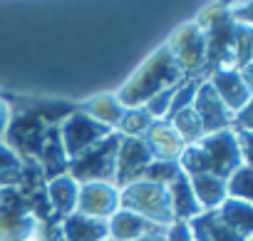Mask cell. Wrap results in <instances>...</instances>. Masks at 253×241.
<instances>
[{"mask_svg":"<svg viewBox=\"0 0 253 241\" xmlns=\"http://www.w3.org/2000/svg\"><path fill=\"white\" fill-rule=\"evenodd\" d=\"M179 169L186 177L213 174L218 179H228L238 167H243V154L238 147V137L233 130L204 135L199 142L186 145L176 159Z\"/></svg>","mask_w":253,"mask_h":241,"instance_id":"1","label":"cell"},{"mask_svg":"<svg viewBox=\"0 0 253 241\" xmlns=\"http://www.w3.org/2000/svg\"><path fill=\"white\" fill-rule=\"evenodd\" d=\"M184 80L181 70L176 67L169 48H162L157 55H152L139 70L137 75L126 82L119 95H117V102L124 107V109H132V107H142L147 104L154 95L179 85Z\"/></svg>","mask_w":253,"mask_h":241,"instance_id":"2","label":"cell"},{"mask_svg":"<svg viewBox=\"0 0 253 241\" xmlns=\"http://www.w3.org/2000/svg\"><path fill=\"white\" fill-rule=\"evenodd\" d=\"M119 132H109L94 147L75 157L67 167V174L77 184H112L114 187V169H117V149H119Z\"/></svg>","mask_w":253,"mask_h":241,"instance_id":"3","label":"cell"},{"mask_svg":"<svg viewBox=\"0 0 253 241\" xmlns=\"http://www.w3.org/2000/svg\"><path fill=\"white\" fill-rule=\"evenodd\" d=\"M119 209H126L147 221H152L154 226H171L174 224V214L169 206V194L167 187L152 184V182H134L129 187L119 189Z\"/></svg>","mask_w":253,"mask_h":241,"instance_id":"4","label":"cell"},{"mask_svg":"<svg viewBox=\"0 0 253 241\" xmlns=\"http://www.w3.org/2000/svg\"><path fill=\"white\" fill-rule=\"evenodd\" d=\"M50 127L52 125L45 119V109H20L13 119H8V127H5V135L10 142L8 147L15 154L20 152L25 159L35 162Z\"/></svg>","mask_w":253,"mask_h":241,"instance_id":"5","label":"cell"},{"mask_svg":"<svg viewBox=\"0 0 253 241\" xmlns=\"http://www.w3.org/2000/svg\"><path fill=\"white\" fill-rule=\"evenodd\" d=\"M112 130L99 125L97 119H92L89 114H84L82 109H75L72 114L65 117V122L60 127V140L65 147L67 159L72 162L75 157H80L82 152H87L89 147H94L99 140H104Z\"/></svg>","mask_w":253,"mask_h":241,"instance_id":"6","label":"cell"},{"mask_svg":"<svg viewBox=\"0 0 253 241\" xmlns=\"http://www.w3.org/2000/svg\"><path fill=\"white\" fill-rule=\"evenodd\" d=\"M167 48L184 77H199V72L206 67V38L199 23L184 25Z\"/></svg>","mask_w":253,"mask_h":241,"instance_id":"7","label":"cell"},{"mask_svg":"<svg viewBox=\"0 0 253 241\" xmlns=\"http://www.w3.org/2000/svg\"><path fill=\"white\" fill-rule=\"evenodd\" d=\"M152 152L142 137H122L117 149V169H114V187L124 189L142 179L144 169L152 164Z\"/></svg>","mask_w":253,"mask_h":241,"instance_id":"8","label":"cell"},{"mask_svg":"<svg viewBox=\"0 0 253 241\" xmlns=\"http://www.w3.org/2000/svg\"><path fill=\"white\" fill-rule=\"evenodd\" d=\"M194 112L201 119L204 135H213V132H223L233 127V112L226 109V104L218 99V95L213 92V87L209 85V80H204L196 90V97L191 102Z\"/></svg>","mask_w":253,"mask_h":241,"instance_id":"9","label":"cell"},{"mask_svg":"<svg viewBox=\"0 0 253 241\" xmlns=\"http://www.w3.org/2000/svg\"><path fill=\"white\" fill-rule=\"evenodd\" d=\"M209 85L233 114L251 104V85L241 77L238 70H213L209 75Z\"/></svg>","mask_w":253,"mask_h":241,"instance_id":"10","label":"cell"},{"mask_svg":"<svg viewBox=\"0 0 253 241\" xmlns=\"http://www.w3.org/2000/svg\"><path fill=\"white\" fill-rule=\"evenodd\" d=\"M119 209V189L112 184H82L80 187V196H77V211L92 219H102L112 216Z\"/></svg>","mask_w":253,"mask_h":241,"instance_id":"11","label":"cell"},{"mask_svg":"<svg viewBox=\"0 0 253 241\" xmlns=\"http://www.w3.org/2000/svg\"><path fill=\"white\" fill-rule=\"evenodd\" d=\"M191 239L194 241H251L246 236H241L238 231H233L218 214V209H206L201 214H196L191 221H186Z\"/></svg>","mask_w":253,"mask_h":241,"instance_id":"12","label":"cell"},{"mask_svg":"<svg viewBox=\"0 0 253 241\" xmlns=\"http://www.w3.org/2000/svg\"><path fill=\"white\" fill-rule=\"evenodd\" d=\"M144 145L149 147L152 157L154 159H164V162H176L181 149L186 147L179 135L174 132V127L169 122H164V119H159V122H152V127L147 130V135L142 137Z\"/></svg>","mask_w":253,"mask_h":241,"instance_id":"13","label":"cell"},{"mask_svg":"<svg viewBox=\"0 0 253 241\" xmlns=\"http://www.w3.org/2000/svg\"><path fill=\"white\" fill-rule=\"evenodd\" d=\"M167 194H169V206L174 214V221H191L196 214H201V206L194 196L191 182L184 172H179L169 184H167Z\"/></svg>","mask_w":253,"mask_h":241,"instance_id":"14","label":"cell"},{"mask_svg":"<svg viewBox=\"0 0 253 241\" xmlns=\"http://www.w3.org/2000/svg\"><path fill=\"white\" fill-rule=\"evenodd\" d=\"M159 226H154L152 221L126 211V209H117L112 216H109V224H107V239L109 241H134L149 231H154Z\"/></svg>","mask_w":253,"mask_h":241,"instance_id":"15","label":"cell"},{"mask_svg":"<svg viewBox=\"0 0 253 241\" xmlns=\"http://www.w3.org/2000/svg\"><path fill=\"white\" fill-rule=\"evenodd\" d=\"M47 201H50V209L55 216H70L77 211V196H80V184L70 177V174H62V177H55L52 182H47Z\"/></svg>","mask_w":253,"mask_h":241,"instance_id":"16","label":"cell"},{"mask_svg":"<svg viewBox=\"0 0 253 241\" xmlns=\"http://www.w3.org/2000/svg\"><path fill=\"white\" fill-rule=\"evenodd\" d=\"M60 234L65 241H104L107 239V221L75 211V214L62 219Z\"/></svg>","mask_w":253,"mask_h":241,"instance_id":"17","label":"cell"},{"mask_svg":"<svg viewBox=\"0 0 253 241\" xmlns=\"http://www.w3.org/2000/svg\"><path fill=\"white\" fill-rule=\"evenodd\" d=\"M189 182L201 211L218 209L221 201L226 199V179H218L213 174H196V177H189Z\"/></svg>","mask_w":253,"mask_h":241,"instance_id":"18","label":"cell"},{"mask_svg":"<svg viewBox=\"0 0 253 241\" xmlns=\"http://www.w3.org/2000/svg\"><path fill=\"white\" fill-rule=\"evenodd\" d=\"M218 214L221 219L233 229L238 231L241 236L251 239V229H253V209H251V201H238V199H223L221 206H218Z\"/></svg>","mask_w":253,"mask_h":241,"instance_id":"19","label":"cell"},{"mask_svg":"<svg viewBox=\"0 0 253 241\" xmlns=\"http://www.w3.org/2000/svg\"><path fill=\"white\" fill-rule=\"evenodd\" d=\"M164 122H167V119H164ZM169 125L174 127V132L179 135V140H181L184 145H194V142H199V140L204 137L201 119H199V114L194 112V107H186V109H181L179 114H174V117L169 119Z\"/></svg>","mask_w":253,"mask_h":241,"instance_id":"20","label":"cell"},{"mask_svg":"<svg viewBox=\"0 0 253 241\" xmlns=\"http://www.w3.org/2000/svg\"><path fill=\"white\" fill-rule=\"evenodd\" d=\"M152 122L154 119L144 112V107H132V109H124L117 127H119L122 137H142V135H147Z\"/></svg>","mask_w":253,"mask_h":241,"instance_id":"21","label":"cell"},{"mask_svg":"<svg viewBox=\"0 0 253 241\" xmlns=\"http://www.w3.org/2000/svg\"><path fill=\"white\" fill-rule=\"evenodd\" d=\"M226 196H228V199H238V201H251V196H253L251 164L238 167V169L226 179Z\"/></svg>","mask_w":253,"mask_h":241,"instance_id":"22","label":"cell"},{"mask_svg":"<svg viewBox=\"0 0 253 241\" xmlns=\"http://www.w3.org/2000/svg\"><path fill=\"white\" fill-rule=\"evenodd\" d=\"M179 164L176 162H164V159H152V164L144 169L142 174V182H152V184H159V187H167L176 174H179Z\"/></svg>","mask_w":253,"mask_h":241,"instance_id":"23","label":"cell"},{"mask_svg":"<svg viewBox=\"0 0 253 241\" xmlns=\"http://www.w3.org/2000/svg\"><path fill=\"white\" fill-rule=\"evenodd\" d=\"M20 167H23L20 157L8 145L0 142V172H10V169H20Z\"/></svg>","mask_w":253,"mask_h":241,"instance_id":"24","label":"cell"},{"mask_svg":"<svg viewBox=\"0 0 253 241\" xmlns=\"http://www.w3.org/2000/svg\"><path fill=\"white\" fill-rule=\"evenodd\" d=\"M164 241H194V239H191V231H189L186 221H174L171 226H167Z\"/></svg>","mask_w":253,"mask_h":241,"instance_id":"25","label":"cell"},{"mask_svg":"<svg viewBox=\"0 0 253 241\" xmlns=\"http://www.w3.org/2000/svg\"><path fill=\"white\" fill-rule=\"evenodd\" d=\"M164 234H167V229H154V231H149V234H144V236H139V239H134V241H164Z\"/></svg>","mask_w":253,"mask_h":241,"instance_id":"26","label":"cell"},{"mask_svg":"<svg viewBox=\"0 0 253 241\" xmlns=\"http://www.w3.org/2000/svg\"><path fill=\"white\" fill-rule=\"evenodd\" d=\"M5 127H8V107L0 104V135L5 132Z\"/></svg>","mask_w":253,"mask_h":241,"instance_id":"27","label":"cell"},{"mask_svg":"<svg viewBox=\"0 0 253 241\" xmlns=\"http://www.w3.org/2000/svg\"><path fill=\"white\" fill-rule=\"evenodd\" d=\"M104 241H109V239H104Z\"/></svg>","mask_w":253,"mask_h":241,"instance_id":"28","label":"cell"}]
</instances>
